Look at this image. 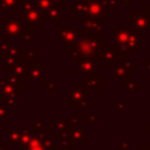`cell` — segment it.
Listing matches in <instances>:
<instances>
[{"label": "cell", "instance_id": "5b68a950", "mask_svg": "<svg viewBox=\"0 0 150 150\" xmlns=\"http://www.w3.org/2000/svg\"><path fill=\"white\" fill-rule=\"evenodd\" d=\"M129 23L138 35L150 34V18L145 13H129Z\"/></svg>", "mask_w": 150, "mask_h": 150}, {"label": "cell", "instance_id": "cb8c5ba5", "mask_svg": "<svg viewBox=\"0 0 150 150\" xmlns=\"http://www.w3.org/2000/svg\"><path fill=\"white\" fill-rule=\"evenodd\" d=\"M35 1V7L38 8V9H40L42 13H43V15H45V13H47L52 7H53V1L52 0H34Z\"/></svg>", "mask_w": 150, "mask_h": 150}, {"label": "cell", "instance_id": "30bf717a", "mask_svg": "<svg viewBox=\"0 0 150 150\" xmlns=\"http://www.w3.org/2000/svg\"><path fill=\"white\" fill-rule=\"evenodd\" d=\"M88 4V16L87 18H94V19H107L109 16L107 7H104L100 0H87Z\"/></svg>", "mask_w": 150, "mask_h": 150}, {"label": "cell", "instance_id": "6da1fadb", "mask_svg": "<svg viewBox=\"0 0 150 150\" xmlns=\"http://www.w3.org/2000/svg\"><path fill=\"white\" fill-rule=\"evenodd\" d=\"M102 46L103 40H101L98 35L87 33L82 28H79L77 38L68 50L70 52V59L75 61L83 57L98 61V54Z\"/></svg>", "mask_w": 150, "mask_h": 150}, {"label": "cell", "instance_id": "f35d334b", "mask_svg": "<svg viewBox=\"0 0 150 150\" xmlns=\"http://www.w3.org/2000/svg\"><path fill=\"white\" fill-rule=\"evenodd\" d=\"M132 1H134V0H120V2H121V4H122L124 7H125V8H128Z\"/></svg>", "mask_w": 150, "mask_h": 150}, {"label": "cell", "instance_id": "3957f363", "mask_svg": "<svg viewBox=\"0 0 150 150\" xmlns=\"http://www.w3.org/2000/svg\"><path fill=\"white\" fill-rule=\"evenodd\" d=\"M64 102L70 105L71 109H91L93 104L87 102V93L79 87H68L64 90Z\"/></svg>", "mask_w": 150, "mask_h": 150}, {"label": "cell", "instance_id": "ffe728a7", "mask_svg": "<svg viewBox=\"0 0 150 150\" xmlns=\"http://www.w3.org/2000/svg\"><path fill=\"white\" fill-rule=\"evenodd\" d=\"M23 149H25V150H46V148L43 146L41 139H40L39 136L35 134V130H33V137H32L30 141L25 145Z\"/></svg>", "mask_w": 150, "mask_h": 150}, {"label": "cell", "instance_id": "836d02e7", "mask_svg": "<svg viewBox=\"0 0 150 150\" xmlns=\"http://www.w3.org/2000/svg\"><path fill=\"white\" fill-rule=\"evenodd\" d=\"M97 123V115L96 114H87L86 115V125L96 124Z\"/></svg>", "mask_w": 150, "mask_h": 150}, {"label": "cell", "instance_id": "1f68e13d", "mask_svg": "<svg viewBox=\"0 0 150 150\" xmlns=\"http://www.w3.org/2000/svg\"><path fill=\"white\" fill-rule=\"evenodd\" d=\"M100 2L104 7H114V8H117L121 5L120 0H100Z\"/></svg>", "mask_w": 150, "mask_h": 150}, {"label": "cell", "instance_id": "4dcf8cb0", "mask_svg": "<svg viewBox=\"0 0 150 150\" xmlns=\"http://www.w3.org/2000/svg\"><path fill=\"white\" fill-rule=\"evenodd\" d=\"M71 143H70V139L68 137H64V138H61L60 141V150H71Z\"/></svg>", "mask_w": 150, "mask_h": 150}, {"label": "cell", "instance_id": "8992f818", "mask_svg": "<svg viewBox=\"0 0 150 150\" xmlns=\"http://www.w3.org/2000/svg\"><path fill=\"white\" fill-rule=\"evenodd\" d=\"M118 50L117 47L112 43V45H104L101 47L100 54H98V61L102 62V66L104 67H112L115 66L120 59H118Z\"/></svg>", "mask_w": 150, "mask_h": 150}, {"label": "cell", "instance_id": "60d3db41", "mask_svg": "<svg viewBox=\"0 0 150 150\" xmlns=\"http://www.w3.org/2000/svg\"><path fill=\"white\" fill-rule=\"evenodd\" d=\"M144 69L145 71H150V60H146L144 62Z\"/></svg>", "mask_w": 150, "mask_h": 150}, {"label": "cell", "instance_id": "d6a6232c", "mask_svg": "<svg viewBox=\"0 0 150 150\" xmlns=\"http://www.w3.org/2000/svg\"><path fill=\"white\" fill-rule=\"evenodd\" d=\"M120 63L127 69L128 73H132L135 71V66L132 63V61H129V60H124V61H120Z\"/></svg>", "mask_w": 150, "mask_h": 150}, {"label": "cell", "instance_id": "8d00e7d4", "mask_svg": "<svg viewBox=\"0 0 150 150\" xmlns=\"http://www.w3.org/2000/svg\"><path fill=\"white\" fill-rule=\"evenodd\" d=\"M144 13L150 18V1H146L144 4Z\"/></svg>", "mask_w": 150, "mask_h": 150}, {"label": "cell", "instance_id": "9a60e30c", "mask_svg": "<svg viewBox=\"0 0 150 150\" xmlns=\"http://www.w3.org/2000/svg\"><path fill=\"white\" fill-rule=\"evenodd\" d=\"M131 80H135L134 76H130L129 73L127 71V69L120 63V61L112 66V81L118 83V82H128V81H131Z\"/></svg>", "mask_w": 150, "mask_h": 150}, {"label": "cell", "instance_id": "9c48e42d", "mask_svg": "<svg viewBox=\"0 0 150 150\" xmlns=\"http://www.w3.org/2000/svg\"><path fill=\"white\" fill-rule=\"evenodd\" d=\"M76 87L82 89L84 93H90V94H96L101 87H103V77L101 76H94V77H88L84 81H77L75 83Z\"/></svg>", "mask_w": 150, "mask_h": 150}, {"label": "cell", "instance_id": "e0dca14e", "mask_svg": "<svg viewBox=\"0 0 150 150\" xmlns=\"http://www.w3.org/2000/svg\"><path fill=\"white\" fill-rule=\"evenodd\" d=\"M43 71H45V68L42 66H30L28 67L27 69V79L28 81L30 82H42L43 81Z\"/></svg>", "mask_w": 150, "mask_h": 150}, {"label": "cell", "instance_id": "5bb4252c", "mask_svg": "<svg viewBox=\"0 0 150 150\" xmlns=\"http://www.w3.org/2000/svg\"><path fill=\"white\" fill-rule=\"evenodd\" d=\"M66 16V8L64 4L61 5H53V7L45 13V18H48L50 23H60V21Z\"/></svg>", "mask_w": 150, "mask_h": 150}, {"label": "cell", "instance_id": "52a82bcc", "mask_svg": "<svg viewBox=\"0 0 150 150\" xmlns=\"http://www.w3.org/2000/svg\"><path fill=\"white\" fill-rule=\"evenodd\" d=\"M97 61L94 59L83 57L77 60V69L75 75L77 77H94L97 76Z\"/></svg>", "mask_w": 150, "mask_h": 150}, {"label": "cell", "instance_id": "277c9868", "mask_svg": "<svg viewBox=\"0 0 150 150\" xmlns=\"http://www.w3.org/2000/svg\"><path fill=\"white\" fill-rule=\"evenodd\" d=\"M77 34H79V28H76L75 23L67 22V23H61V26L55 29L54 36L68 50L70 48V46L75 42Z\"/></svg>", "mask_w": 150, "mask_h": 150}, {"label": "cell", "instance_id": "7c38bea8", "mask_svg": "<svg viewBox=\"0 0 150 150\" xmlns=\"http://www.w3.org/2000/svg\"><path fill=\"white\" fill-rule=\"evenodd\" d=\"M23 19H25V23H27L28 26H30L33 29L38 28L40 26V23L43 22L45 20V15L43 13L38 9L36 7L28 9V11H23Z\"/></svg>", "mask_w": 150, "mask_h": 150}, {"label": "cell", "instance_id": "f546056e", "mask_svg": "<svg viewBox=\"0 0 150 150\" xmlns=\"http://www.w3.org/2000/svg\"><path fill=\"white\" fill-rule=\"evenodd\" d=\"M11 116H12L11 108H8L7 105L0 104V118H11Z\"/></svg>", "mask_w": 150, "mask_h": 150}, {"label": "cell", "instance_id": "44dd1931", "mask_svg": "<svg viewBox=\"0 0 150 150\" xmlns=\"http://www.w3.org/2000/svg\"><path fill=\"white\" fill-rule=\"evenodd\" d=\"M129 107H130V104L129 103H125L123 97H120L118 101L112 104V112L115 115H123L124 114V110L125 109H129Z\"/></svg>", "mask_w": 150, "mask_h": 150}, {"label": "cell", "instance_id": "d4e9b609", "mask_svg": "<svg viewBox=\"0 0 150 150\" xmlns=\"http://www.w3.org/2000/svg\"><path fill=\"white\" fill-rule=\"evenodd\" d=\"M60 86H61V83L57 82V81L55 80V77L50 76L49 80H48L47 82H45L43 89H45V93H50V91H54L55 89H57Z\"/></svg>", "mask_w": 150, "mask_h": 150}, {"label": "cell", "instance_id": "2e32d148", "mask_svg": "<svg viewBox=\"0 0 150 150\" xmlns=\"http://www.w3.org/2000/svg\"><path fill=\"white\" fill-rule=\"evenodd\" d=\"M70 12L75 14L76 18L83 19L88 16V4L87 0H75L70 4Z\"/></svg>", "mask_w": 150, "mask_h": 150}, {"label": "cell", "instance_id": "d590c367", "mask_svg": "<svg viewBox=\"0 0 150 150\" xmlns=\"http://www.w3.org/2000/svg\"><path fill=\"white\" fill-rule=\"evenodd\" d=\"M34 125H35V130H43V122L42 121H35L34 122Z\"/></svg>", "mask_w": 150, "mask_h": 150}, {"label": "cell", "instance_id": "4fadbf2b", "mask_svg": "<svg viewBox=\"0 0 150 150\" xmlns=\"http://www.w3.org/2000/svg\"><path fill=\"white\" fill-rule=\"evenodd\" d=\"M82 29L90 34L100 35L103 32V20L94 18H83L81 19Z\"/></svg>", "mask_w": 150, "mask_h": 150}, {"label": "cell", "instance_id": "7bdbcfd3", "mask_svg": "<svg viewBox=\"0 0 150 150\" xmlns=\"http://www.w3.org/2000/svg\"><path fill=\"white\" fill-rule=\"evenodd\" d=\"M125 150H129V149H125Z\"/></svg>", "mask_w": 150, "mask_h": 150}, {"label": "cell", "instance_id": "4316f807", "mask_svg": "<svg viewBox=\"0 0 150 150\" xmlns=\"http://www.w3.org/2000/svg\"><path fill=\"white\" fill-rule=\"evenodd\" d=\"M8 80H9V84H12L15 89H18V91H21V77H20L19 75L12 74V73L9 71Z\"/></svg>", "mask_w": 150, "mask_h": 150}, {"label": "cell", "instance_id": "f1b7e54d", "mask_svg": "<svg viewBox=\"0 0 150 150\" xmlns=\"http://www.w3.org/2000/svg\"><path fill=\"white\" fill-rule=\"evenodd\" d=\"M81 120H82V115H81V114H76V115L71 116L70 118H68L67 121H68L69 128H73V127H75V125L80 124V123H81Z\"/></svg>", "mask_w": 150, "mask_h": 150}, {"label": "cell", "instance_id": "7402d4cb", "mask_svg": "<svg viewBox=\"0 0 150 150\" xmlns=\"http://www.w3.org/2000/svg\"><path fill=\"white\" fill-rule=\"evenodd\" d=\"M21 39H22L25 45H32L33 43V28L30 26H28L27 23H23Z\"/></svg>", "mask_w": 150, "mask_h": 150}, {"label": "cell", "instance_id": "484cf974", "mask_svg": "<svg viewBox=\"0 0 150 150\" xmlns=\"http://www.w3.org/2000/svg\"><path fill=\"white\" fill-rule=\"evenodd\" d=\"M69 128V125H68V121L67 120H57V121H55V123H54V129H55V135H60L63 130H66V129H68ZM70 129V128H69Z\"/></svg>", "mask_w": 150, "mask_h": 150}, {"label": "cell", "instance_id": "603a6c76", "mask_svg": "<svg viewBox=\"0 0 150 150\" xmlns=\"http://www.w3.org/2000/svg\"><path fill=\"white\" fill-rule=\"evenodd\" d=\"M123 91L124 94H129V93H135V94H138L141 91V84L139 82L135 81V80H131V81H128L124 83V88H123Z\"/></svg>", "mask_w": 150, "mask_h": 150}, {"label": "cell", "instance_id": "e575fe53", "mask_svg": "<svg viewBox=\"0 0 150 150\" xmlns=\"http://www.w3.org/2000/svg\"><path fill=\"white\" fill-rule=\"evenodd\" d=\"M118 145H120V150H125L130 148V143L128 141H121Z\"/></svg>", "mask_w": 150, "mask_h": 150}, {"label": "cell", "instance_id": "ab89813d", "mask_svg": "<svg viewBox=\"0 0 150 150\" xmlns=\"http://www.w3.org/2000/svg\"><path fill=\"white\" fill-rule=\"evenodd\" d=\"M144 128H145V130L150 131V120H149V118H146V120L144 121Z\"/></svg>", "mask_w": 150, "mask_h": 150}, {"label": "cell", "instance_id": "ba28073f", "mask_svg": "<svg viewBox=\"0 0 150 150\" xmlns=\"http://www.w3.org/2000/svg\"><path fill=\"white\" fill-rule=\"evenodd\" d=\"M4 22V33L11 38L21 39L22 35V28L23 23L21 19H9V20H2Z\"/></svg>", "mask_w": 150, "mask_h": 150}, {"label": "cell", "instance_id": "7a4b0ae2", "mask_svg": "<svg viewBox=\"0 0 150 150\" xmlns=\"http://www.w3.org/2000/svg\"><path fill=\"white\" fill-rule=\"evenodd\" d=\"M132 32H135V30L129 22H120L118 26L112 29V42L117 47V50L120 54H123L125 56L135 55V52H131L127 48V42H128L129 35Z\"/></svg>", "mask_w": 150, "mask_h": 150}, {"label": "cell", "instance_id": "83f0119b", "mask_svg": "<svg viewBox=\"0 0 150 150\" xmlns=\"http://www.w3.org/2000/svg\"><path fill=\"white\" fill-rule=\"evenodd\" d=\"M43 146L46 148V150H55V143H54V136L53 135H48L45 138L41 139Z\"/></svg>", "mask_w": 150, "mask_h": 150}, {"label": "cell", "instance_id": "74e56055", "mask_svg": "<svg viewBox=\"0 0 150 150\" xmlns=\"http://www.w3.org/2000/svg\"><path fill=\"white\" fill-rule=\"evenodd\" d=\"M134 150H150V145H136Z\"/></svg>", "mask_w": 150, "mask_h": 150}, {"label": "cell", "instance_id": "d6986e66", "mask_svg": "<svg viewBox=\"0 0 150 150\" xmlns=\"http://www.w3.org/2000/svg\"><path fill=\"white\" fill-rule=\"evenodd\" d=\"M8 143L12 145H18L20 143L22 125H8Z\"/></svg>", "mask_w": 150, "mask_h": 150}, {"label": "cell", "instance_id": "b9f144b4", "mask_svg": "<svg viewBox=\"0 0 150 150\" xmlns=\"http://www.w3.org/2000/svg\"><path fill=\"white\" fill-rule=\"evenodd\" d=\"M54 5H61V4H64L66 0H52Z\"/></svg>", "mask_w": 150, "mask_h": 150}, {"label": "cell", "instance_id": "8fae6325", "mask_svg": "<svg viewBox=\"0 0 150 150\" xmlns=\"http://www.w3.org/2000/svg\"><path fill=\"white\" fill-rule=\"evenodd\" d=\"M69 139H70L71 146H81V144L87 141V125L80 123L70 128Z\"/></svg>", "mask_w": 150, "mask_h": 150}, {"label": "cell", "instance_id": "ac0fdd59", "mask_svg": "<svg viewBox=\"0 0 150 150\" xmlns=\"http://www.w3.org/2000/svg\"><path fill=\"white\" fill-rule=\"evenodd\" d=\"M144 45H145V40L141 39V35H138L136 32H132L129 35V39L127 42V48L131 52H136L141 48V46H144Z\"/></svg>", "mask_w": 150, "mask_h": 150}]
</instances>
